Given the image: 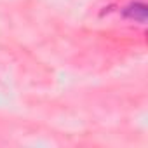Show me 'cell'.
<instances>
[{
    "label": "cell",
    "instance_id": "1",
    "mask_svg": "<svg viewBox=\"0 0 148 148\" xmlns=\"http://www.w3.org/2000/svg\"><path fill=\"white\" fill-rule=\"evenodd\" d=\"M124 16L129 19H134L138 23H145L146 21V5L143 2H132L124 9Z\"/></svg>",
    "mask_w": 148,
    "mask_h": 148
}]
</instances>
